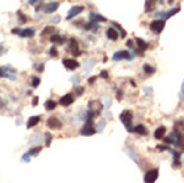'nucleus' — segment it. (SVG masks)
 Masks as SVG:
<instances>
[{
  "instance_id": "c756f323",
  "label": "nucleus",
  "mask_w": 184,
  "mask_h": 183,
  "mask_svg": "<svg viewBox=\"0 0 184 183\" xmlns=\"http://www.w3.org/2000/svg\"><path fill=\"white\" fill-rule=\"evenodd\" d=\"M46 146H50V144H51V140H52V136L50 135V133H46Z\"/></svg>"
},
{
  "instance_id": "bb28decb",
  "label": "nucleus",
  "mask_w": 184,
  "mask_h": 183,
  "mask_svg": "<svg viewBox=\"0 0 184 183\" xmlns=\"http://www.w3.org/2000/svg\"><path fill=\"white\" fill-rule=\"evenodd\" d=\"M53 31H54V27H52V26H48V27H45L42 31V35H46V34H49V33H52Z\"/></svg>"
},
{
  "instance_id": "39448f33",
  "label": "nucleus",
  "mask_w": 184,
  "mask_h": 183,
  "mask_svg": "<svg viewBox=\"0 0 184 183\" xmlns=\"http://www.w3.org/2000/svg\"><path fill=\"white\" fill-rule=\"evenodd\" d=\"M157 178H158V170L154 169V170H150L149 172L146 173L144 180H145V182L151 183V182H155V181L157 180Z\"/></svg>"
},
{
  "instance_id": "f3484780",
  "label": "nucleus",
  "mask_w": 184,
  "mask_h": 183,
  "mask_svg": "<svg viewBox=\"0 0 184 183\" xmlns=\"http://www.w3.org/2000/svg\"><path fill=\"white\" fill-rule=\"evenodd\" d=\"M165 132H166V128H165V127H159L158 129L155 131L154 136H155L156 139H161L163 137H164Z\"/></svg>"
},
{
  "instance_id": "aec40b11",
  "label": "nucleus",
  "mask_w": 184,
  "mask_h": 183,
  "mask_svg": "<svg viewBox=\"0 0 184 183\" xmlns=\"http://www.w3.org/2000/svg\"><path fill=\"white\" fill-rule=\"evenodd\" d=\"M44 106H45V109L48 111H52V110H54V109L57 107V103H55L54 101H52V100H49V101L45 102Z\"/></svg>"
},
{
  "instance_id": "dca6fc26",
  "label": "nucleus",
  "mask_w": 184,
  "mask_h": 183,
  "mask_svg": "<svg viewBox=\"0 0 184 183\" xmlns=\"http://www.w3.org/2000/svg\"><path fill=\"white\" fill-rule=\"evenodd\" d=\"M157 3V0H146V3H145V10L146 13H149L155 8V5Z\"/></svg>"
},
{
  "instance_id": "c9c22d12",
  "label": "nucleus",
  "mask_w": 184,
  "mask_h": 183,
  "mask_svg": "<svg viewBox=\"0 0 184 183\" xmlns=\"http://www.w3.org/2000/svg\"><path fill=\"white\" fill-rule=\"evenodd\" d=\"M127 44H128V46H130V48H131V46H133V42H132V40H129V41H128Z\"/></svg>"
},
{
  "instance_id": "a878e982",
  "label": "nucleus",
  "mask_w": 184,
  "mask_h": 183,
  "mask_svg": "<svg viewBox=\"0 0 184 183\" xmlns=\"http://www.w3.org/2000/svg\"><path fill=\"white\" fill-rule=\"evenodd\" d=\"M0 77H10V79H14V77L10 76V75H8V73H6V69H5V68H0Z\"/></svg>"
},
{
  "instance_id": "473e14b6",
  "label": "nucleus",
  "mask_w": 184,
  "mask_h": 183,
  "mask_svg": "<svg viewBox=\"0 0 184 183\" xmlns=\"http://www.w3.org/2000/svg\"><path fill=\"white\" fill-rule=\"evenodd\" d=\"M101 77H103V78H105V79H108V71H102V73H101Z\"/></svg>"
},
{
  "instance_id": "0eeeda50",
  "label": "nucleus",
  "mask_w": 184,
  "mask_h": 183,
  "mask_svg": "<svg viewBox=\"0 0 184 183\" xmlns=\"http://www.w3.org/2000/svg\"><path fill=\"white\" fill-rule=\"evenodd\" d=\"M69 50L71 51V53L74 54V56H79L80 54L78 42H77L76 39H74V37H71V39L69 40Z\"/></svg>"
},
{
  "instance_id": "c85d7f7f",
  "label": "nucleus",
  "mask_w": 184,
  "mask_h": 183,
  "mask_svg": "<svg viewBox=\"0 0 184 183\" xmlns=\"http://www.w3.org/2000/svg\"><path fill=\"white\" fill-rule=\"evenodd\" d=\"M50 54H51L52 57H57L58 56V51H57V49L54 48V46L50 49Z\"/></svg>"
},
{
  "instance_id": "423d86ee",
  "label": "nucleus",
  "mask_w": 184,
  "mask_h": 183,
  "mask_svg": "<svg viewBox=\"0 0 184 183\" xmlns=\"http://www.w3.org/2000/svg\"><path fill=\"white\" fill-rule=\"evenodd\" d=\"M82 10H84V7H82V6H74V7H71L68 15H67V19L68 20L72 19L74 17L77 16V15H79Z\"/></svg>"
},
{
  "instance_id": "ddd939ff",
  "label": "nucleus",
  "mask_w": 184,
  "mask_h": 183,
  "mask_svg": "<svg viewBox=\"0 0 184 183\" xmlns=\"http://www.w3.org/2000/svg\"><path fill=\"white\" fill-rule=\"evenodd\" d=\"M41 121V116H31L27 121V129H31L32 127H35L37 123H40Z\"/></svg>"
},
{
  "instance_id": "f03ea898",
  "label": "nucleus",
  "mask_w": 184,
  "mask_h": 183,
  "mask_svg": "<svg viewBox=\"0 0 184 183\" xmlns=\"http://www.w3.org/2000/svg\"><path fill=\"white\" fill-rule=\"evenodd\" d=\"M95 132H96V130H95V128H94L93 118H89V116H88L87 121H86L85 127L82 128V130H81V135H84V136H92V135H94Z\"/></svg>"
},
{
  "instance_id": "6ab92c4d",
  "label": "nucleus",
  "mask_w": 184,
  "mask_h": 183,
  "mask_svg": "<svg viewBox=\"0 0 184 183\" xmlns=\"http://www.w3.org/2000/svg\"><path fill=\"white\" fill-rule=\"evenodd\" d=\"M133 131H134L136 133H138V135H147V129H146L142 124L137 126V127L133 129Z\"/></svg>"
},
{
  "instance_id": "412c9836",
  "label": "nucleus",
  "mask_w": 184,
  "mask_h": 183,
  "mask_svg": "<svg viewBox=\"0 0 184 183\" xmlns=\"http://www.w3.org/2000/svg\"><path fill=\"white\" fill-rule=\"evenodd\" d=\"M50 42L52 43H59V44H62L63 43V39L60 35H58V34H54V35H52L51 37H50Z\"/></svg>"
},
{
  "instance_id": "4c0bfd02",
  "label": "nucleus",
  "mask_w": 184,
  "mask_h": 183,
  "mask_svg": "<svg viewBox=\"0 0 184 183\" xmlns=\"http://www.w3.org/2000/svg\"><path fill=\"white\" fill-rule=\"evenodd\" d=\"M37 71H43V66H40V67H39V69H37Z\"/></svg>"
},
{
  "instance_id": "4be33fe9",
  "label": "nucleus",
  "mask_w": 184,
  "mask_h": 183,
  "mask_svg": "<svg viewBox=\"0 0 184 183\" xmlns=\"http://www.w3.org/2000/svg\"><path fill=\"white\" fill-rule=\"evenodd\" d=\"M41 150H42V147H41V146L40 147H35V148H32V149L29 152V156H32V155H33V156H36L37 154L41 152Z\"/></svg>"
},
{
  "instance_id": "72a5a7b5",
  "label": "nucleus",
  "mask_w": 184,
  "mask_h": 183,
  "mask_svg": "<svg viewBox=\"0 0 184 183\" xmlns=\"http://www.w3.org/2000/svg\"><path fill=\"white\" fill-rule=\"evenodd\" d=\"M37 102H39V97H37V96H34V99H33V102H32L33 106H36V105H37Z\"/></svg>"
},
{
  "instance_id": "393cba45",
  "label": "nucleus",
  "mask_w": 184,
  "mask_h": 183,
  "mask_svg": "<svg viewBox=\"0 0 184 183\" xmlns=\"http://www.w3.org/2000/svg\"><path fill=\"white\" fill-rule=\"evenodd\" d=\"M40 83H41V79L39 77H33V79H32V86L33 87H37L40 85Z\"/></svg>"
},
{
  "instance_id": "7c9ffc66",
  "label": "nucleus",
  "mask_w": 184,
  "mask_h": 183,
  "mask_svg": "<svg viewBox=\"0 0 184 183\" xmlns=\"http://www.w3.org/2000/svg\"><path fill=\"white\" fill-rule=\"evenodd\" d=\"M173 154H174V161H175V165H176V164L178 163V158H180V153L174 152Z\"/></svg>"
},
{
  "instance_id": "a211bd4d",
  "label": "nucleus",
  "mask_w": 184,
  "mask_h": 183,
  "mask_svg": "<svg viewBox=\"0 0 184 183\" xmlns=\"http://www.w3.org/2000/svg\"><path fill=\"white\" fill-rule=\"evenodd\" d=\"M136 41H137V44H138V46H139V50H141V51L147 50L148 44H147V43H146V42H145L144 40L139 39V37H137Z\"/></svg>"
},
{
  "instance_id": "9d476101",
  "label": "nucleus",
  "mask_w": 184,
  "mask_h": 183,
  "mask_svg": "<svg viewBox=\"0 0 184 183\" xmlns=\"http://www.w3.org/2000/svg\"><path fill=\"white\" fill-rule=\"evenodd\" d=\"M59 103L62 105V106H69L70 104L74 103V96L71 95V94H67V95L62 96V97L60 99Z\"/></svg>"
},
{
  "instance_id": "20e7f679",
  "label": "nucleus",
  "mask_w": 184,
  "mask_h": 183,
  "mask_svg": "<svg viewBox=\"0 0 184 183\" xmlns=\"http://www.w3.org/2000/svg\"><path fill=\"white\" fill-rule=\"evenodd\" d=\"M46 126L52 130H58V129H61V128H62V123H61V121L58 120L57 118H54V116L48 119Z\"/></svg>"
},
{
  "instance_id": "2f4dec72",
  "label": "nucleus",
  "mask_w": 184,
  "mask_h": 183,
  "mask_svg": "<svg viewBox=\"0 0 184 183\" xmlns=\"http://www.w3.org/2000/svg\"><path fill=\"white\" fill-rule=\"evenodd\" d=\"M18 16H19V19H20V22H22V23H25L26 22V17L24 16L23 14H20L19 11H18Z\"/></svg>"
},
{
  "instance_id": "2eb2a0df",
  "label": "nucleus",
  "mask_w": 184,
  "mask_h": 183,
  "mask_svg": "<svg viewBox=\"0 0 184 183\" xmlns=\"http://www.w3.org/2000/svg\"><path fill=\"white\" fill-rule=\"evenodd\" d=\"M58 7H59V3H50L45 6L44 10H45V13H48V14H51V13H54V11L57 10Z\"/></svg>"
},
{
  "instance_id": "f257e3e1",
  "label": "nucleus",
  "mask_w": 184,
  "mask_h": 183,
  "mask_svg": "<svg viewBox=\"0 0 184 183\" xmlns=\"http://www.w3.org/2000/svg\"><path fill=\"white\" fill-rule=\"evenodd\" d=\"M120 120L122 121V123L124 124L129 131H132V129L130 128L131 121H132V112L130 110H124L123 112L120 114Z\"/></svg>"
},
{
  "instance_id": "9b49d317",
  "label": "nucleus",
  "mask_w": 184,
  "mask_h": 183,
  "mask_svg": "<svg viewBox=\"0 0 184 183\" xmlns=\"http://www.w3.org/2000/svg\"><path fill=\"white\" fill-rule=\"evenodd\" d=\"M19 36L22 37H33L35 34L34 28H24V30H19Z\"/></svg>"
},
{
  "instance_id": "4468645a",
  "label": "nucleus",
  "mask_w": 184,
  "mask_h": 183,
  "mask_svg": "<svg viewBox=\"0 0 184 183\" xmlns=\"http://www.w3.org/2000/svg\"><path fill=\"white\" fill-rule=\"evenodd\" d=\"M89 20H91L92 23H98V22H106V18L103 16H101V15L98 14H94V13H92L91 15H89Z\"/></svg>"
},
{
  "instance_id": "5701e85b",
  "label": "nucleus",
  "mask_w": 184,
  "mask_h": 183,
  "mask_svg": "<svg viewBox=\"0 0 184 183\" xmlns=\"http://www.w3.org/2000/svg\"><path fill=\"white\" fill-rule=\"evenodd\" d=\"M144 71L146 73H148V75H151V73H155V69H154L151 66H149V65H145L144 66Z\"/></svg>"
},
{
  "instance_id": "cd10ccee",
  "label": "nucleus",
  "mask_w": 184,
  "mask_h": 183,
  "mask_svg": "<svg viewBox=\"0 0 184 183\" xmlns=\"http://www.w3.org/2000/svg\"><path fill=\"white\" fill-rule=\"evenodd\" d=\"M113 24H114V26H116V27H118L120 31H121V36L122 37H125V35H127V32H125L124 30H122V27L119 25V24H118V23H113Z\"/></svg>"
},
{
  "instance_id": "58836bf2",
  "label": "nucleus",
  "mask_w": 184,
  "mask_h": 183,
  "mask_svg": "<svg viewBox=\"0 0 184 183\" xmlns=\"http://www.w3.org/2000/svg\"><path fill=\"white\" fill-rule=\"evenodd\" d=\"M36 1H37V0H29V3H35Z\"/></svg>"
},
{
  "instance_id": "6e6552de",
  "label": "nucleus",
  "mask_w": 184,
  "mask_h": 183,
  "mask_svg": "<svg viewBox=\"0 0 184 183\" xmlns=\"http://www.w3.org/2000/svg\"><path fill=\"white\" fill-rule=\"evenodd\" d=\"M62 63L67 69H69V70H75L76 68L79 67L78 61H76L75 59H63Z\"/></svg>"
},
{
  "instance_id": "e433bc0d",
  "label": "nucleus",
  "mask_w": 184,
  "mask_h": 183,
  "mask_svg": "<svg viewBox=\"0 0 184 183\" xmlns=\"http://www.w3.org/2000/svg\"><path fill=\"white\" fill-rule=\"evenodd\" d=\"M95 79H96V77H92V78L89 79V83H91V84H93V82L95 80Z\"/></svg>"
},
{
  "instance_id": "f704fd0d",
  "label": "nucleus",
  "mask_w": 184,
  "mask_h": 183,
  "mask_svg": "<svg viewBox=\"0 0 184 183\" xmlns=\"http://www.w3.org/2000/svg\"><path fill=\"white\" fill-rule=\"evenodd\" d=\"M116 99H118V101H121V99H122V92H121V90H118V94H116Z\"/></svg>"
},
{
  "instance_id": "b1692460",
  "label": "nucleus",
  "mask_w": 184,
  "mask_h": 183,
  "mask_svg": "<svg viewBox=\"0 0 184 183\" xmlns=\"http://www.w3.org/2000/svg\"><path fill=\"white\" fill-rule=\"evenodd\" d=\"M178 11H180V8H174V9H172V10H170L168 13H166L165 14V18H170L171 16H173V15H175V14H177Z\"/></svg>"
},
{
  "instance_id": "1a4fd4ad",
  "label": "nucleus",
  "mask_w": 184,
  "mask_h": 183,
  "mask_svg": "<svg viewBox=\"0 0 184 183\" xmlns=\"http://www.w3.org/2000/svg\"><path fill=\"white\" fill-rule=\"evenodd\" d=\"M131 58L130 53H129V51H118L116 53L113 54V60H115V61H118V60H129Z\"/></svg>"
},
{
  "instance_id": "7ed1b4c3",
  "label": "nucleus",
  "mask_w": 184,
  "mask_h": 183,
  "mask_svg": "<svg viewBox=\"0 0 184 183\" xmlns=\"http://www.w3.org/2000/svg\"><path fill=\"white\" fill-rule=\"evenodd\" d=\"M165 27V22L161 19L154 20L153 23H150V30L156 34H159Z\"/></svg>"
},
{
  "instance_id": "f8f14e48",
  "label": "nucleus",
  "mask_w": 184,
  "mask_h": 183,
  "mask_svg": "<svg viewBox=\"0 0 184 183\" xmlns=\"http://www.w3.org/2000/svg\"><path fill=\"white\" fill-rule=\"evenodd\" d=\"M106 36L110 40H112V41H115V40H118V37H119V33H118V31H116L115 28L111 27L106 31Z\"/></svg>"
}]
</instances>
